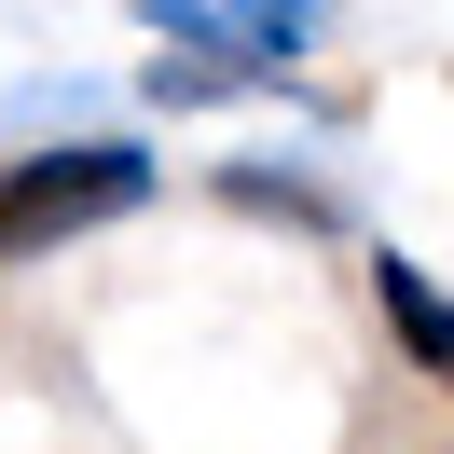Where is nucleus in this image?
<instances>
[{
    "instance_id": "nucleus-1",
    "label": "nucleus",
    "mask_w": 454,
    "mask_h": 454,
    "mask_svg": "<svg viewBox=\"0 0 454 454\" xmlns=\"http://www.w3.org/2000/svg\"><path fill=\"white\" fill-rule=\"evenodd\" d=\"M152 193V152L138 138H56V152H0V262H42L69 234L124 221Z\"/></svg>"
},
{
    "instance_id": "nucleus-2",
    "label": "nucleus",
    "mask_w": 454,
    "mask_h": 454,
    "mask_svg": "<svg viewBox=\"0 0 454 454\" xmlns=\"http://www.w3.org/2000/svg\"><path fill=\"white\" fill-rule=\"evenodd\" d=\"M372 303H386V331H399V358H413L427 386L454 399V289L427 276V262H399V248H386V262H372Z\"/></svg>"
},
{
    "instance_id": "nucleus-3",
    "label": "nucleus",
    "mask_w": 454,
    "mask_h": 454,
    "mask_svg": "<svg viewBox=\"0 0 454 454\" xmlns=\"http://www.w3.org/2000/svg\"><path fill=\"white\" fill-rule=\"evenodd\" d=\"M234 207H289L303 234H331V193L317 179H276V166H234Z\"/></svg>"
}]
</instances>
